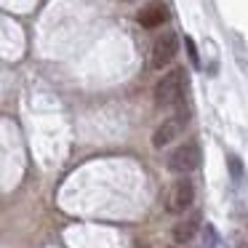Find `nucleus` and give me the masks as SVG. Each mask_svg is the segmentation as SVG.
Returning a JSON list of instances; mask_svg holds the SVG:
<instances>
[{"instance_id":"obj_1","label":"nucleus","mask_w":248,"mask_h":248,"mask_svg":"<svg viewBox=\"0 0 248 248\" xmlns=\"http://www.w3.org/2000/svg\"><path fill=\"white\" fill-rule=\"evenodd\" d=\"M184 67H173V70H168L166 75L157 80L155 91H152V96H155V104L157 107H173V104L182 102L184 96Z\"/></svg>"},{"instance_id":"obj_2","label":"nucleus","mask_w":248,"mask_h":248,"mask_svg":"<svg viewBox=\"0 0 248 248\" xmlns=\"http://www.w3.org/2000/svg\"><path fill=\"white\" fill-rule=\"evenodd\" d=\"M176 56H179V35L173 32V30H166V32L152 43L150 67L152 70H166Z\"/></svg>"},{"instance_id":"obj_3","label":"nucleus","mask_w":248,"mask_h":248,"mask_svg":"<svg viewBox=\"0 0 248 248\" xmlns=\"http://www.w3.org/2000/svg\"><path fill=\"white\" fill-rule=\"evenodd\" d=\"M200 166V147L198 141H184L168 155V171L173 173H189Z\"/></svg>"},{"instance_id":"obj_4","label":"nucleus","mask_w":248,"mask_h":248,"mask_svg":"<svg viewBox=\"0 0 248 248\" xmlns=\"http://www.w3.org/2000/svg\"><path fill=\"white\" fill-rule=\"evenodd\" d=\"M184 128H187V115L184 112H176V115H171V118H166L155 128V134H152V147H155V150L168 147L171 141H176L179 136L184 134Z\"/></svg>"},{"instance_id":"obj_5","label":"nucleus","mask_w":248,"mask_h":248,"mask_svg":"<svg viewBox=\"0 0 248 248\" xmlns=\"http://www.w3.org/2000/svg\"><path fill=\"white\" fill-rule=\"evenodd\" d=\"M195 203V182L187 176L176 179L168 195V214H184L189 211V205Z\"/></svg>"},{"instance_id":"obj_6","label":"nucleus","mask_w":248,"mask_h":248,"mask_svg":"<svg viewBox=\"0 0 248 248\" xmlns=\"http://www.w3.org/2000/svg\"><path fill=\"white\" fill-rule=\"evenodd\" d=\"M166 19H168V8H166V3H163V0H150V3H147V6H141L139 14H136V22H139L144 30L160 27Z\"/></svg>"},{"instance_id":"obj_7","label":"nucleus","mask_w":248,"mask_h":248,"mask_svg":"<svg viewBox=\"0 0 248 248\" xmlns=\"http://www.w3.org/2000/svg\"><path fill=\"white\" fill-rule=\"evenodd\" d=\"M198 227H200V214H192V216H187V219L176 221L171 235H173L176 243H189L195 235H198Z\"/></svg>"},{"instance_id":"obj_8","label":"nucleus","mask_w":248,"mask_h":248,"mask_svg":"<svg viewBox=\"0 0 248 248\" xmlns=\"http://www.w3.org/2000/svg\"><path fill=\"white\" fill-rule=\"evenodd\" d=\"M184 46H187L189 62H192L195 67H200V56H198V48H195V40H192V38H184Z\"/></svg>"},{"instance_id":"obj_9","label":"nucleus","mask_w":248,"mask_h":248,"mask_svg":"<svg viewBox=\"0 0 248 248\" xmlns=\"http://www.w3.org/2000/svg\"><path fill=\"white\" fill-rule=\"evenodd\" d=\"M230 168H232V176L235 179H240V160H237V157H230Z\"/></svg>"},{"instance_id":"obj_10","label":"nucleus","mask_w":248,"mask_h":248,"mask_svg":"<svg viewBox=\"0 0 248 248\" xmlns=\"http://www.w3.org/2000/svg\"><path fill=\"white\" fill-rule=\"evenodd\" d=\"M205 235H208V246L214 248L216 246V235H214V227H211V224H205Z\"/></svg>"},{"instance_id":"obj_11","label":"nucleus","mask_w":248,"mask_h":248,"mask_svg":"<svg viewBox=\"0 0 248 248\" xmlns=\"http://www.w3.org/2000/svg\"><path fill=\"white\" fill-rule=\"evenodd\" d=\"M123 3H136V0H123Z\"/></svg>"}]
</instances>
